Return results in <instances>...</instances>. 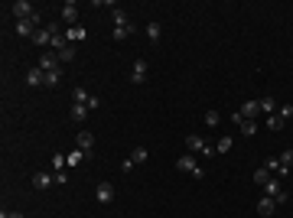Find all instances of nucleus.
I'll use <instances>...</instances> for the list:
<instances>
[{
  "instance_id": "473e14b6",
  "label": "nucleus",
  "mask_w": 293,
  "mask_h": 218,
  "mask_svg": "<svg viewBox=\"0 0 293 218\" xmlns=\"http://www.w3.org/2000/svg\"><path fill=\"white\" fill-rule=\"evenodd\" d=\"M277 117H283V120H293V108H290V104H283V108H277Z\"/></svg>"
},
{
  "instance_id": "0eeeda50",
  "label": "nucleus",
  "mask_w": 293,
  "mask_h": 218,
  "mask_svg": "<svg viewBox=\"0 0 293 218\" xmlns=\"http://www.w3.org/2000/svg\"><path fill=\"white\" fill-rule=\"evenodd\" d=\"M55 66H59V55L49 49V52L39 55V62H36V68H43V72H55Z\"/></svg>"
},
{
  "instance_id": "c85d7f7f",
  "label": "nucleus",
  "mask_w": 293,
  "mask_h": 218,
  "mask_svg": "<svg viewBox=\"0 0 293 218\" xmlns=\"http://www.w3.org/2000/svg\"><path fill=\"white\" fill-rule=\"evenodd\" d=\"M283 124H287V120L277 117V114H271V117H267V127H271V131H283Z\"/></svg>"
},
{
  "instance_id": "6e6552de",
  "label": "nucleus",
  "mask_w": 293,
  "mask_h": 218,
  "mask_svg": "<svg viewBox=\"0 0 293 218\" xmlns=\"http://www.w3.org/2000/svg\"><path fill=\"white\" fill-rule=\"evenodd\" d=\"M26 85L30 88H46V72L43 68H30V72H26Z\"/></svg>"
},
{
  "instance_id": "423d86ee",
  "label": "nucleus",
  "mask_w": 293,
  "mask_h": 218,
  "mask_svg": "<svg viewBox=\"0 0 293 218\" xmlns=\"http://www.w3.org/2000/svg\"><path fill=\"white\" fill-rule=\"evenodd\" d=\"M62 20L69 23V26H78V3H75V0L62 3Z\"/></svg>"
},
{
  "instance_id": "f3484780",
  "label": "nucleus",
  "mask_w": 293,
  "mask_h": 218,
  "mask_svg": "<svg viewBox=\"0 0 293 218\" xmlns=\"http://www.w3.org/2000/svg\"><path fill=\"white\" fill-rule=\"evenodd\" d=\"M160 33H163V30H160V23H156V20L147 23V39H150V43H160Z\"/></svg>"
},
{
  "instance_id": "7c9ffc66",
  "label": "nucleus",
  "mask_w": 293,
  "mask_h": 218,
  "mask_svg": "<svg viewBox=\"0 0 293 218\" xmlns=\"http://www.w3.org/2000/svg\"><path fill=\"white\" fill-rule=\"evenodd\" d=\"M59 78H62L59 75V68H55V72H46V88H55L59 85Z\"/></svg>"
},
{
  "instance_id": "20e7f679",
  "label": "nucleus",
  "mask_w": 293,
  "mask_h": 218,
  "mask_svg": "<svg viewBox=\"0 0 293 218\" xmlns=\"http://www.w3.org/2000/svg\"><path fill=\"white\" fill-rule=\"evenodd\" d=\"M33 185H36V189H52L55 185V173H46V169L33 173Z\"/></svg>"
},
{
  "instance_id": "9d476101",
  "label": "nucleus",
  "mask_w": 293,
  "mask_h": 218,
  "mask_svg": "<svg viewBox=\"0 0 293 218\" xmlns=\"http://www.w3.org/2000/svg\"><path fill=\"white\" fill-rule=\"evenodd\" d=\"M65 39H69L72 46H75V43H85V39H88L85 26H69V30H65Z\"/></svg>"
},
{
  "instance_id": "f03ea898",
  "label": "nucleus",
  "mask_w": 293,
  "mask_h": 218,
  "mask_svg": "<svg viewBox=\"0 0 293 218\" xmlns=\"http://www.w3.org/2000/svg\"><path fill=\"white\" fill-rule=\"evenodd\" d=\"M95 199L101 202V205H111V202H114V185H111V183H98Z\"/></svg>"
},
{
  "instance_id": "7ed1b4c3",
  "label": "nucleus",
  "mask_w": 293,
  "mask_h": 218,
  "mask_svg": "<svg viewBox=\"0 0 293 218\" xmlns=\"http://www.w3.org/2000/svg\"><path fill=\"white\" fill-rule=\"evenodd\" d=\"M75 147H78L82 153H85L88 160H91V147H95V137H91L88 131H78V137H75Z\"/></svg>"
},
{
  "instance_id": "b1692460",
  "label": "nucleus",
  "mask_w": 293,
  "mask_h": 218,
  "mask_svg": "<svg viewBox=\"0 0 293 218\" xmlns=\"http://www.w3.org/2000/svg\"><path fill=\"white\" fill-rule=\"evenodd\" d=\"M238 127H241V134H244V137H254V134H258V124H254V120H241Z\"/></svg>"
},
{
  "instance_id": "a878e982",
  "label": "nucleus",
  "mask_w": 293,
  "mask_h": 218,
  "mask_svg": "<svg viewBox=\"0 0 293 218\" xmlns=\"http://www.w3.org/2000/svg\"><path fill=\"white\" fill-rule=\"evenodd\" d=\"M231 143H235V137H222V140L215 143V153H228L231 150Z\"/></svg>"
},
{
  "instance_id": "1a4fd4ad",
  "label": "nucleus",
  "mask_w": 293,
  "mask_h": 218,
  "mask_svg": "<svg viewBox=\"0 0 293 218\" xmlns=\"http://www.w3.org/2000/svg\"><path fill=\"white\" fill-rule=\"evenodd\" d=\"M176 169H179V173H189V176H192L195 169H199V163L192 160V153H186V156H179V160H176Z\"/></svg>"
},
{
  "instance_id": "ddd939ff",
  "label": "nucleus",
  "mask_w": 293,
  "mask_h": 218,
  "mask_svg": "<svg viewBox=\"0 0 293 218\" xmlns=\"http://www.w3.org/2000/svg\"><path fill=\"white\" fill-rule=\"evenodd\" d=\"M274 208H277V202H274L271 196H264V199L258 202V212H260L264 218H271V215H274Z\"/></svg>"
},
{
  "instance_id": "f8f14e48",
  "label": "nucleus",
  "mask_w": 293,
  "mask_h": 218,
  "mask_svg": "<svg viewBox=\"0 0 293 218\" xmlns=\"http://www.w3.org/2000/svg\"><path fill=\"white\" fill-rule=\"evenodd\" d=\"M33 43H36V46H52V33H49V26H39V30L33 33Z\"/></svg>"
},
{
  "instance_id": "aec40b11",
  "label": "nucleus",
  "mask_w": 293,
  "mask_h": 218,
  "mask_svg": "<svg viewBox=\"0 0 293 218\" xmlns=\"http://www.w3.org/2000/svg\"><path fill=\"white\" fill-rule=\"evenodd\" d=\"M264 192H267V196H280L283 189H280V179H267V183H264Z\"/></svg>"
},
{
  "instance_id": "c9c22d12",
  "label": "nucleus",
  "mask_w": 293,
  "mask_h": 218,
  "mask_svg": "<svg viewBox=\"0 0 293 218\" xmlns=\"http://www.w3.org/2000/svg\"><path fill=\"white\" fill-rule=\"evenodd\" d=\"M0 218H26V215H23V212H3Z\"/></svg>"
},
{
  "instance_id": "6ab92c4d",
  "label": "nucleus",
  "mask_w": 293,
  "mask_h": 218,
  "mask_svg": "<svg viewBox=\"0 0 293 218\" xmlns=\"http://www.w3.org/2000/svg\"><path fill=\"white\" fill-rule=\"evenodd\" d=\"M88 101H91V95H88L85 88H75V91H72V104H85L88 108Z\"/></svg>"
},
{
  "instance_id": "cd10ccee",
  "label": "nucleus",
  "mask_w": 293,
  "mask_h": 218,
  "mask_svg": "<svg viewBox=\"0 0 293 218\" xmlns=\"http://www.w3.org/2000/svg\"><path fill=\"white\" fill-rule=\"evenodd\" d=\"M62 166H69V156H62V153H52V169L59 173Z\"/></svg>"
},
{
  "instance_id": "2f4dec72",
  "label": "nucleus",
  "mask_w": 293,
  "mask_h": 218,
  "mask_svg": "<svg viewBox=\"0 0 293 218\" xmlns=\"http://www.w3.org/2000/svg\"><path fill=\"white\" fill-rule=\"evenodd\" d=\"M218 120H222V114H218V111H208V114H206V124H208V127H218Z\"/></svg>"
},
{
  "instance_id": "39448f33",
  "label": "nucleus",
  "mask_w": 293,
  "mask_h": 218,
  "mask_svg": "<svg viewBox=\"0 0 293 218\" xmlns=\"http://www.w3.org/2000/svg\"><path fill=\"white\" fill-rule=\"evenodd\" d=\"M147 72H150V68H147V62H143V59H137V62H134V68H130V82H134V85H143V82H147Z\"/></svg>"
},
{
  "instance_id": "4468645a",
  "label": "nucleus",
  "mask_w": 293,
  "mask_h": 218,
  "mask_svg": "<svg viewBox=\"0 0 293 218\" xmlns=\"http://www.w3.org/2000/svg\"><path fill=\"white\" fill-rule=\"evenodd\" d=\"M69 117L75 120V124H85V117H88V108H85V104H72V111H69Z\"/></svg>"
},
{
  "instance_id": "a211bd4d",
  "label": "nucleus",
  "mask_w": 293,
  "mask_h": 218,
  "mask_svg": "<svg viewBox=\"0 0 293 218\" xmlns=\"http://www.w3.org/2000/svg\"><path fill=\"white\" fill-rule=\"evenodd\" d=\"M258 104H260V114H267V117L277 114V101H274V98H260Z\"/></svg>"
},
{
  "instance_id": "5701e85b",
  "label": "nucleus",
  "mask_w": 293,
  "mask_h": 218,
  "mask_svg": "<svg viewBox=\"0 0 293 218\" xmlns=\"http://www.w3.org/2000/svg\"><path fill=\"white\" fill-rule=\"evenodd\" d=\"M147 156H150V150H147V147H137V150L130 153V160H134V163H147Z\"/></svg>"
},
{
  "instance_id": "dca6fc26",
  "label": "nucleus",
  "mask_w": 293,
  "mask_h": 218,
  "mask_svg": "<svg viewBox=\"0 0 293 218\" xmlns=\"http://www.w3.org/2000/svg\"><path fill=\"white\" fill-rule=\"evenodd\" d=\"M186 147H189L192 153H202V150H206V140H202V137H195V134H189V137H186Z\"/></svg>"
},
{
  "instance_id": "4be33fe9",
  "label": "nucleus",
  "mask_w": 293,
  "mask_h": 218,
  "mask_svg": "<svg viewBox=\"0 0 293 218\" xmlns=\"http://www.w3.org/2000/svg\"><path fill=\"white\" fill-rule=\"evenodd\" d=\"M111 17H114V26H127V13H124V10H118V7H111Z\"/></svg>"
},
{
  "instance_id": "393cba45",
  "label": "nucleus",
  "mask_w": 293,
  "mask_h": 218,
  "mask_svg": "<svg viewBox=\"0 0 293 218\" xmlns=\"http://www.w3.org/2000/svg\"><path fill=\"white\" fill-rule=\"evenodd\" d=\"M267 179H271V169H267V166H260V169H254V183H258V185H264Z\"/></svg>"
},
{
  "instance_id": "bb28decb",
  "label": "nucleus",
  "mask_w": 293,
  "mask_h": 218,
  "mask_svg": "<svg viewBox=\"0 0 293 218\" xmlns=\"http://www.w3.org/2000/svg\"><path fill=\"white\" fill-rule=\"evenodd\" d=\"M82 160H88V156H85V153H82V150H78V147H75V150H72V153H69V166H78V163H82Z\"/></svg>"
},
{
  "instance_id": "f257e3e1",
  "label": "nucleus",
  "mask_w": 293,
  "mask_h": 218,
  "mask_svg": "<svg viewBox=\"0 0 293 218\" xmlns=\"http://www.w3.org/2000/svg\"><path fill=\"white\" fill-rule=\"evenodd\" d=\"M10 13L17 17V23H20V20H30L36 10H33V3H30V0H17V3H10Z\"/></svg>"
},
{
  "instance_id": "f704fd0d",
  "label": "nucleus",
  "mask_w": 293,
  "mask_h": 218,
  "mask_svg": "<svg viewBox=\"0 0 293 218\" xmlns=\"http://www.w3.org/2000/svg\"><path fill=\"white\" fill-rule=\"evenodd\" d=\"M69 183V176H65V169H59V173H55V185H65Z\"/></svg>"
},
{
  "instance_id": "72a5a7b5",
  "label": "nucleus",
  "mask_w": 293,
  "mask_h": 218,
  "mask_svg": "<svg viewBox=\"0 0 293 218\" xmlns=\"http://www.w3.org/2000/svg\"><path fill=\"white\" fill-rule=\"evenodd\" d=\"M134 166H137V163H134V160H130V156H127V160H121V173H130V169H134Z\"/></svg>"
},
{
  "instance_id": "2eb2a0df",
  "label": "nucleus",
  "mask_w": 293,
  "mask_h": 218,
  "mask_svg": "<svg viewBox=\"0 0 293 218\" xmlns=\"http://www.w3.org/2000/svg\"><path fill=\"white\" fill-rule=\"evenodd\" d=\"M134 30H137L134 23H127V26H114V30H111V39H127Z\"/></svg>"
},
{
  "instance_id": "c756f323",
  "label": "nucleus",
  "mask_w": 293,
  "mask_h": 218,
  "mask_svg": "<svg viewBox=\"0 0 293 218\" xmlns=\"http://www.w3.org/2000/svg\"><path fill=\"white\" fill-rule=\"evenodd\" d=\"M280 166H283V169H293V150H283L280 153Z\"/></svg>"
},
{
  "instance_id": "412c9836",
  "label": "nucleus",
  "mask_w": 293,
  "mask_h": 218,
  "mask_svg": "<svg viewBox=\"0 0 293 218\" xmlns=\"http://www.w3.org/2000/svg\"><path fill=\"white\" fill-rule=\"evenodd\" d=\"M55 55H59V59H62V62H72V59H75V46H72V43H65L62 49H59V52H55Z\"/></svg>"
},
{
  "instance_id": "9b49d317",
  "label": "nucleus",
  "mask_w": 293,
  "mask_h": 218,
  "mask_svg": "<svg viewBox=\"0 0 293 218\" xmlns=\"http://www.w3.org/2000/svg\"><path fill=\"white\" fill-rule=\"evenodd\" d=\"M238 114H241V117H244V120H254V117H258V114H260V104H258V101H244V104H241V111H238Z\"/></svg>"
}]
</instances>
